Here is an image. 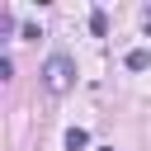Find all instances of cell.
Segmentation results:
<instances>
[{
    "instance_id": "3957f363",
    "label": "cell",
    "mask_w": 151,
    "mask_h": 151,
    "mask_svg": "<svg viewBox=\"0 0 151 151\" xmlns=\"http://www.w3.org/2000/svg\"><path fill=\"white\" fill-rule=\"evenodd\" d=\"M85 146H90V132L85 127H71L66 132V151H85Z\"/></svg>"
},
{
    "instance_id": "7a4b0ae2",
    "label": "cell",
    "mask_w": 151,
    "mask_h": 151,
    "mask_svg": "<svg viewBox=\"0 0 151 151\" xmlns=\"http://www.w3.org/2000/svg\"><path fill=\"white\" fill-rule=\"evenodd\" d=\"M146 66H151V52L146 47H132L127 52V71H146Z\"/></svg>"
},
{
    "instance_id": "6da1fadb",
    "label": "cell",
    "mask_w": 151,
    "mask_h": 151,
    "mask_svg": "<svg viewBox=\"0 0 151 151\" xmlns=\"http://www.w3.org/2000/svg\"><path fill=\"white\" fill-rule=\"evenodd\" d=\"M42 85H47L52 94H66V90L76 85V61H71V57H47V61H42Z\"/></svg>"
},
{
    "instance_id": "277c9868",
    "label": "cell",
    "mask_w": 151,
    "mask_h": 151,
    "mask_svg": "<svg viewBox=\"0 0 151 151\" xmlns=\"http://www.w3.org/2000/svg\"><path fill=\"white\" fill-rule=\"evenodd\" d=\"M90 33H94V38L109 33V14H104V9H90Z\"/></svg>"
},
{
    "instance_id": "5b68a950",
    "label": "cell",
    "mask_w": 151,
    "mask_h": 151,
    "mask_svg": "<svg viewBox=\"0 0 151 151\" xmlns=\"http://www.w3.org/2000/svg\"><path fill=\"white\" fill-rule=\"evenodd\" d=\"M142 28H146V33H151V5H146V14H142Z\"/></svg>"
},
{
    "instance_id": "8992f818",
    "label": "cell",
    "mask_w": 151,
    "mask_h": 151,
    "mask_svg": "<svg viewBox=\"0 0 151 151\" xmlns=\"http://www.w3.org/2000/svg\"><path fill=\"white\" fill-rule=\"evenodd\" d=\"M99 151H113V146H99Z\"/></svg>"
}]
</instances>
